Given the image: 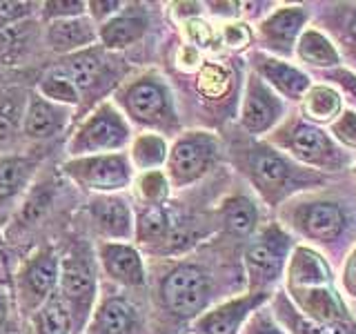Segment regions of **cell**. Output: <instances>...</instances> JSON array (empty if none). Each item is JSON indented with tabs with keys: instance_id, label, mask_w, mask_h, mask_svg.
<instances>
[{
	"instance_id": "6da1fadb",
	"label": "cell",
	"mask_w": 356,
	"mask_h": 334,
	"mask_svg": "<svg viewBox=\"0 0 356 334\" xmlns=\"http://www.w3.org/2000/svg\"><path fill=\"white\" fill-rule=\"evenodd\" d=\"M276 221L303 245L318 250L325 259L343 263L356 245V198L327 192L325 187L300 194L278 207Z\"/></svg>"
},
{
	"instance_id": "7a4b0ae2",
	"label": "cell",
	"mask_w": 356,
	"mask_h": 334,
	"mask_svg": "<svg viewBox=\"0 0 356 334\" xmlns=\"http://www.w3.org/2000/svg\"><path fill=\"white\" fill-rule=\"evenodd\" d=\"M232 161L248 178L261 203L270 209L283 207L300 194L327 187L332 181L325 174L298 165L265 138H252L248 134L232 148Z\"/></svg>"
},
{
	"instance_id": "3957f363",
	"label": "cell",
	"mask_w": 356,
	"mask_h": 334,
	"mask_svg": "<svg viewBox=\"0 0 356 334\" xmlns=\"http://www.w3.org/2000/svg\"><path fill=\"white\" fill-rule=\"evenodd\" d=\"M272 148L281 150L298 165L321 172L325 176L352 172L354 154L343 150L330 136L327 127L305 120L298 111L287 114V118L265 138Z\"/></svg>"
},
{
	"instance_id": "277c9868",
	"label": "cell",
	"mask_w": 356,
	"mask_h": 334,
	"mask_svg": "<svg viewBox=\"0 0 356 334\" xmlns=\"http://www.w3.org/2000/svg\"><path fill=\"white\" fill-rule=\"evenodd\" d=\"M298 241L278 221H267L250 239L243 254L245 292L274 294L283 285L287 261Z\"/></svg>"
},
{
	"instance_id": "5b68a950",
	"label": "cell",
	"mask_w": 356,
	"mask_h": 334,
	"mask_svg": "<svg viewBox=\"0 0 356 334\" xmlns=\"http://www.w3.org/2000/svg\"><path fill=\"white\" fill-rule=\"evenodd\" d=\"M118 103L136 125L147 127L154 134L163 136V134H176L181 129L172 89L156 72L143 74L120 87Z\"/></svg>"
},
{
	"instance_id": "8992f818",
	"label": "cell",
	"mask_w": 356,
	"mask_h": 334,
	"mask_svg": "<svg viewBox=\"0 0 356 334\" xmlns=\"http://www.w3.org/2000/svg\"><path fill=\"white\" fill-rule=\"evenodd\" d=\"M220 156V141L214 132L189 129L178 134L170 145V156L165 163V174L172 189H183L205 178Z\"/></svg>"
},
{
	"instance_id": "52a82bcc",
	"label": "cell",
	"mask_w": 356,
	"mask_h": 334,
	"mask_svg": "<svg viewBox=\"0 0 356 334\" xmlns=\"http://www.w3.org/2000/svg\"><path fill=\"white\" fill-rule=\"evenodd\" d=\"M129 141H131V129L125 116L111 103H103L76 127L70 141V154L74 159L116 154L120 150H125Z\"/></svg>"
},
{
	"instance_id": "ba28073f",
	"label": "cell",
	"mask_w": 356,
	"mask_h": 334,
	"mask_svg": "<svg viewBox=\"0 0 356 334\" xmlns=\"http://www.w3.org/2000/svg\"><path fill=\"white\" fill-rule=\"evenodd\" d=\"M211 296L214 289H211L209 274L194 263L176 265L161 283L163 303L178 319L196 321L209 310Z\"/></svg>"
},
{
	"instance_id": "9c48e42d",
	"label": "cell",
	"mask_w": 356,
	"mask_h": 334,
	"mask_svg": "<svg viewBox=\"0 0 356 334\" xmlns=\"http://www.w3.org/2000/svg\"><path fill=\"white\" fill-rule=\"evenodd\" d=\"M287 103L270 85L248 70L241 92L238 125L252 138H267L287 118Z\"/></svg>"
},
{
	"instance_id": "30bf717a",
	"label": "cell",
	"mask_w": 356,
	"mask_h": 334,
	"mask_svg": "<svg viewBox=\"0 0 356 334\" xmlns=\"http://www.w3.org/2000/svg\"><path fill=\"white\" fill-rule=\"evenodd\" d=\"M312 22V9L305 5H276L261 22L254 25L256 47L274 58L294 61L296 42Z\"/></svg>"
},
{
	"instance_id": "8fae6325",
	"label": "cell",
	"mask_w": 356,
	"mask_h": 334,
	"mask_svg": "<svg viewBox=\"0 0 356 334\" xmlns=\"http://www.w3.org/2000/svg\"><path fill=\"white\" fill-rule=\"evenodd\" d=\"M65 172L81 187L100 192L103 196L122 192L134 181V165L125 152L72 159L65 163Z\"/></svg>"
},
{
	"instance_id": "7c38bea8",
	"label": "cell",
	"mask_w": 356,
	"mask_h": 334,
	"mask_svg": "<svg viewBox=\"0 0 356 334\" xmlns=\"http://www.w3.org/2000/svg\"><path fill=\"white\" fill-rule=\"evenodd\" d=\"M250 72H254L265 85H270L285 103H300L307 89L314 85V78L294 61L274 58L270 54L252 49L248 54Z\"/></svg>"
},
{
	"instance_id": "4fadbf2b",
	"label": "cell",
	"mask_w": 356,
	"mask_h": 334,
	"mask_svg": "<svg viewBox=\"0 0 356 334\" xmlns=\"http://www.w3.org/2000/svg\"><path fill=\"white\" fill-rule=\"evenodd\" d=\"M270 299L272 294L263 292L236 294L203 312L196 321H192V330L194 334H241L248 319Z\"/></svg>"
},
{
	"instance_id": "5bb4252c",
	"label": "cell",
	"mask_w": 356,
	"mask_h": 334,
	"mask_svg": "<svg viewBox=\"0 0 356 334\" xmlns=\"http://www.w3.org/2000/svg\"><path fill=\"white\" fill-rule=\"evenodd\" d=\"M60 299L70 310L72 326H83L96 299V276L85 259L67 256L60 263Z\"/></svg>"
},
{
	"instance_id": "9a60e30c",
	"label": "cell",
	"mask_w": 356,
	"mask_h": 334,
	"mask_svg": "<svg viewBox=\"0 0 356 334\" xmlns=\"http://www.w3.org/2000/svg\"><path fill=\"white\" fill-rule=\"evenodd\" d=\"M321 27L337 45L343 63L356 74V5H327V11H321Z\"/></svg>"
},
{
	"instance_id": "2e32d148",
	"label": "cell",
	"mask_w": 356,
	"mask_h": 334,
	"mask_svg": "<svg viewBox=\"0 0 356 334\" xmlns=\"http://www.w3.org/2000/svg\"><path fill=\"white\" fill-rule=\"evenodd\" d=\"M60 278V263L51 252H40L25 265V270L20 274V287L25 303L29 308L40 305L42 301H47L51 289L56 287Z\"/></svg>"
},
{
	"instance_id": "e0dca14e",
	"label": "cell",
	"mask_w": 356,
	"mask_h": 334,
	"mask_svg": "<svg viewBox=\"0 0 356 334\" xmlns=\"http://www.w3.org/2000/svg\"><path fill=\"white\" fill-rule=\"evenodd\" d=\"M294 58L298 61L300 67H307V70H312L314 74L343 67V58L337 49V45H334L327 33L318 29L316 25H309L300 33Z\"/></svg>"
},
{
	"instance_id": "ac0fdd59",
	"label": "cell",
	"mask_w": 356,
	"mask_h": 334,
	"mask_svg": "<svg viewBox=\"0 0 356 334\" xmlns=\"http://www.w3.org/2000/svg\"><path fill=\"white\" fill-rule=\"evenodd\" d=\"M100 263H103L105 272L114 278V281L138 287L145 285V263L136 248H131L127 243H103L98 250Z\"/></svg>"
},
{
	"instance_id": "d6986e66",
	"label": "cell",
	"mask_w": 356,
	"mask_h": 334,
	"mask_svg": "<svg viewBox=\"0 0 356 334\" xmlns=\"http://www.w3.org/2000/svg\"><path fill=\"white\" fill-rule=\"evenodd\" d=\"M92 216L96 221L98 230L109 239L127 241L134 237L136 223H134L131 207L127 205L125 198L114 196V194L96 198L92 203Z\"/></svg>"
},
{
	"instance_id": "ffe728a7",
	"label": "cell",
	"mask_w": 356,
	"mask_h": 334,
	"mask_svg": "<svg viewBox=\"0 0 356 334\" xmlns=\"http://www.w3.org/2000/svg\"><path fill=\"white\" fill-rule=\"evenodd\" d=\"M147 31V16L138 7L122 9L120 14L103 22L98 29V38L107 49H125L138 42Z\"/></svg>"
},
{
	"instance_id": "44dd1931",
	"label": "cell",
	"mask_w": 356,
	"mask_h": 334,
	"mask_svg": "<svg viewBox=\"0 0 356 334\" xmlns=\"http://www.w3.org/2000/svg\"><path fill=\"white\" fill-rule=\"evenodd\" d=\"M345 109L341 94L327 83H314L298 103V114L321 127H330Z\"/></svg>"
},
{
	"instance_id": "7402d4cb",
	"label": "cell",
	"mask_w": 356,
	"mask_h": 334,
	"mask_svg": "<svg viewBox=\"0 0 356 334\" xmlns=\"http://www.w3.org/2000/svg\"><path fill=\"white\" fill-rule=\"evenodd\" d=\"M98 38V31L94 29V22L87 18H63L51 20L47 29V40L54 51L58 54H78L85 51L89 45H94Z\"/></svg>"
},
{
	"instance_id": "603a6c76",
	"label": "cell",
	"mask_w": 356,
	"mask_h": 334,
	"mask_svg": "<svg viewBox=\"0 0 356 334\" xmlns=\"http://www.w3.org/2000/svg\"><path fill=\"white\" fill-rule=\"evenodd\" d=\"M220 221L232 237L252 239L261 228V209L254 198L245 194H232L220 205Z\"/></svg>"
},
{
	"instance_id": "cb8c5ba5",
	"label": "cell",
	"mask_w": 356,
	"mask_h": 334,
	"mask_svg": "<svg viewBox=\"0 0 356 334\" xmlns=\"http://www.w3.org/2000/svg\"><path fill=\"white\" fill-rule=\"evenodd\" d=\"M94 330L96 334H140V315L125 299H107L96 315Z\"/></svg>"
},
{
	"instance_id": "d4e9b609",
	"label": "cell",
	"mask_w": 356,
	"mask_h": 334,
	"mask_svg": "<svg viewBox=\"0 0 356 334\" xmlns=\"http://www.w3.org/2000/svg\"><path fill=\"white\" fill-rule=\"evenodd\" d=\"M67 120V111L49 103L47 98H42L40 94H33L29 98V105L25 109V134L31 138H47L58 129H63Z\"/></svg>"
},
{
	"instance_id": "484cf974",
	"label": "cell",
	"mask_w": 356,
	"mask_h": 334,
	"mask_svg": "<svg viewBox=\"0 0 356 334\" xmlns=\"http://www.w3.org/2000/svg\"><path fill=\"white\" fill-rule=\"evenodd\" d=\"M236 72L229 63L205 61L196 72V89L207 100H225L236 89Z\"/></svg>"
},
{
	"instance_id": "4316f807",
	"label": "cell",
	"mask_w": 356,
	"mask_h": 334,
	"mask_svg": "<svg viewBox=\"0 0 356 334\" xmlns=\"http://www.w3.org/2000/svg\"><path fill=\"white\" fill-rule=\"evenodd\" d=\"M167 156H170V143L161 134L145 132L131 141L129 161L134 165V170H140V174L163 170Z\"/></svg>"
},
{
	"instance_id": "83f0119b",
	"label": "cell",
	"mask_w": 356,
	"mask_h": 334,
	"mask_svg": "<svg viewBox=\"0 0 356 334\" xmlns=\"http://www.w3.org/2000/svg\"><path fill=\"white\" fill-rule=\"evenodd\" d=\"M270 308L274 312V317L278 319V323L287 330V334H332L327 328H323L312 319H307L303 312L292 303V299L287 296L283 287H278L272 294Z\"/></svg>"
},
{
	"instance_id": "f1b7e54d",
	"label": "cell",
	"mask_w": 356,
	"mask_h": 334,
	"mask_svg": "<svg viewBox=\"0 0 356 334\" xmlns=\"http://www.w3.org/2000/svg\"><path fill=\"white\" fill-rule=\"evenodd\" d=\"M100 67H103L100 56L92 49H85V51L72 54L60 67H56L54 74L65 76L67 81H72L78 87V92H83V89H89L96 83Z\"/></svg>"
},
{
	"instance_id": "f546056e",
	"label": "cell",
	"mask_w": 356,
	"mask_h": 334,
	"mask_svg": "<svg viewBox=\"0 0 356 334\" xmlns=\"http://www.w3.org/2000/svg\"><path fill=\"white\" fill-rule=\"evenodd\" d=\"M134 237L138 243H165L172 237V218L163 205H147L136 221Z\"/></svg>"
},
{
	"instance_id": "4dcf8cb0",
	"label": "cell",
	"mask_w": 356,
	"mask_h": 334,
	"mask_svg": "<svg viewBox=\"0 0 356 334\" xmlns=\"http://www.w3.org/2000/svg\"><path fill=\"white\" fill-rule=\"evenodd\" d=\"M31 172V161L20 156H0V200L14 196L25 185Z\"/></svg>"
},
{
	"instance_id": "1f68e13d",
	"label": "cell",
	"mask_w": 356,
	"mask_h": 334,
	"mask_svg": "<svg viewBox=\"0 0 356 334\" xmlns=\"http://www.w3.org/2000/svg\"><path fill=\"white\" fill-rule=\"evenodd\" d=\"M218 31H220V47H225L227 51L250 54L256 47L254 25H250V22H245V20L222 22Z\"/></svg>"
},
{
	"instance_id": "d6a6232c",
	"label": "cell",
	"mask_w": 356,
	"mask_h": 334,
	"mask_svg": "<svg viewBox=\"0 0 356 334\" xmlns=\"http://www.w3.org/2000/svg\"><path fill=\"white\" fill-rule=\"evenodd\" d=\"M42 334H72V317L60 296H49L40 310Z\"/></svg>"
},
{
	"instance_id": "836d02e7",
	"label": "cell",
	"mask_w": 356,
	"mask_h": 334,
	"mask_svg": "<svg viewBox=\"0 0 356 334\" xmlns=\"http://www.w3.org/2000/svg\"><path fill=\"white\" fill-rule=\"evenodd\" d=\"M187 45H192L198 51H214L220 47V31L211 22L203 20L200 16L196 18H185L183 22Z\"/></svg>"
},
{
	"instance_id": "e575fe53",
	"label": "cell",
	"mask_w": 356,
	"mask_h": 334,
	"mask_svg": "<svg viewBox=\"0 0 356 334\" xmlns=\"http://www.w3.org/2000/svg\"><path fill=\"white\" fill-rule=\"evenodd\" d=\"M138 194L145 200V205H165V200L170 198L172 185L167 178L165 170H154V172H143L138 176Z\"/></svg>"
},
{
	"instance_id": "d590c367",
	"label": "cell",
	"mask_w": 356,
	"mask_h": 334,
	"mask_svg": "<svg viewBox=\"0 0 356 334\" xmlns=\"http://www.w3.org/2000/svg\"><path fill=\"white\" fill-rule=\"evenodd\" d=\"M38 92L42 98H47L49 103H56V105H76L78 98H81V92H78V87L67 81L65 76H58V74H49L44 81L40 83Z\"/></svg>"
},
{
	"instance_id": "8d00e7d4",
	"label": "cell",
	"mask_w": 356,
	"mask_h": 334,
	"mask_svg": "<svg viewBox=\"0 0 356 334\" xmlns=\"http://www.w3.org/2000/svg\"><path fill=\"white\" fill-rule=\"evenodd\" d=\"M318 81L332 85L341 94L343 103L348 109L356 111V74L350 72L348 67H337L330 72H318Z\"/></svg>"
},
{
	"instance_id": "74e56055",
	"label": "cell",
	"mask_w": 356,
	"mask_h": 334,
	"mask_svg": "<svg viewBox=\"0 0 356 334\" xmlns=\"http://www.w3.org/2000/svg\"><path fill=\"white\" fill-rule=\"evenodd\" d=\"M327 132L343 150H348L356 156V111L345 107L343 114L327 127Z\"/></svg>"
},
{
	"instance_id": "f35d334b",
	"label": "cell",
	"mask_w": 356,
	"mask_h": 334,
	"mask_svg": "<svg viewBox=\"0 0 356 334\" xmlns=\"http://www.w3.org/2000/svg\"><path fill=\"white\" fill-rule=\"evenodd\" d=\"M241 334H287V330L278 323V319L274 317V312L270 308V301H267L263 308H259L248 319Z\"/></svg>"
},
{
	"instance_id": "ab89813d",
	"label": "cell",
	"mask_w": 356,
	"mask_h": 334,
	"mask_svg": "<svg viewBox=\"0 0 356 334\" xmlns=\"http://www.w3.org/2000/svg\"><path fill=\"white\" fill-rule=\"evenodd\" d=\"M339 287L345 299L356 303V245L352 248V252L345 256V261L341 263Z\"/></svg>"
},
{
	"instance_id": "60d3db41",
	"label": "cell",
	"mask_w": 356,
	"mask_h": 334,
	"mask_svg": "<svg viewBox=\"0 0 356 334\" xmlns=\"http://www.w3.org/2000/svg\"><path fill=\"white\" fill-rule=\"evenodd\" d=\"M85 3L81 0H51L44 3V14L51 20H63V18H81L85 14Z\"/></svg>"
},
{
	"instance_id": "b9f144b4",
	"label": "cell",
	"mask_w": 356,
	"mask_h": 334,
	"mask_svg": "<svg viewBox=\"0 0 356 334\" xmlns=\"http://www.w3.org/2000/svg\"><path fill=\"white\" fill-rule=\"evenodd\" d=\"M87 7H89V14H92L96 20L107 22L109 18L120 14L125 3H120V0H94V3H87Z\"/></svg>"
},
{
	"instance_id": "7bdbcfd3",
	"label": "cell",
	"mask_w": 356,
	"mask_h": 334,
	"mask_svg": "<svg viewBox=\"0 0 356 334\" xmlns=\"http://www.w3.org/2000/svg\"><path fill=\"white\" fill-rule=\"evenodd\" d=\"M178 67H181L183 72H198L200 67H203V51H198L192 45H183L181 49H178V58H176Z\"/></svg>"
},
{
	"instance_id": "ee69618b",
	"label": "cell",
	"mask_w": 356,
	"mask_h": 334,
	"mask_svg": "<svg viewBox=\"0 0 356 334\" xmlns=\"http://www.w3.org/2000/svg\"><path fill=\"white\" fill-rule=\"evenodd\" d=\"M16 107L0 105V143H7L16 132Z\"/></svg>"
},
{
	"instance_id": "f6af8a7d",
	"label": "cell",
	"mask_w": 356,
	"mask_h": 334,
	"mask_svg": "<svg viewBox=\"0 0 356 334\" xmlns=\"http://www.w3.org/2000/svg\"><path fill=\"white\" fill-rule=\"evenodd\" d=\"M205 7L209 9L211 16H218L225 22L241 20V3H207Z\"/></svg>"
},
{
	"instance_id": "bcb514c9",
	"label": "cell",
	"mask_w": 356,
	"mask_h": 334,
	"mask_svg": "<svg viewBox=\"0 0 356 334\" xmlns=\"http://www.w3.org/2000/svg\"><path fill=\"white\" fill-rule=\"evenodd\" d=\"M29 14L27 3H0V22H11Z\"/></svg>"
},
{
	"instance_id": "7dc6e473",
	"label": "cell",
	"mask_w": 356,
	"mask_h": 334,
	"mask_svg": "<svg viewBox=\"0 0 356 334\" xmlns=\"http://www.w3.org/2000/svg\"><path fill=\"white\" fill-rule=\"evenodd\" d=\"M16 49V33L9 27H0V61H5Z\"/></svg>"
},
{
	"instance_id": "c3c4849f",
	"label": "cell",
	"mask_w": 356,
	"mask_h": 334,
	"mask_svg": "<svg viewBox=\"0 0 356 334\" xmlns=\"http://www.w3.org/2000/svg\"><path fill=\"white\" fill-rule=\"evenodd\" d=\"M5 319H7V303L5 299L0 296V332H3V326H5Z\"/></svg>"
},
{
	"instance_id": "681fc988",
	"label": "cell",
	"mask_w": 356,
	"mask_h": 334,
	"mask_svg": "<svg viewBox=\"0 0 356 334\" xmlns=\"http://www.w3.org/2000/svg\"><path fill=\"white\" fill-rule=\"evenodd\" d=\"M352 178H354V185H356V156H354V165H352Z\"/></svg>"
},
{
	"instance_id": "f907efd6",
	"label": "cell",
	"mask_w": 356,
	"mask_h": 334,
	"mask_svg": "<svg viewBox=\"0 0 356 334\" xmlns=\"http://www.w3.org/2000/svg\"><path fill=\"white\" fill-rule=\"evenodd\" d=\"M352 312H356V303H354V308H352Z\"/></svg>"
}]
</instances>
